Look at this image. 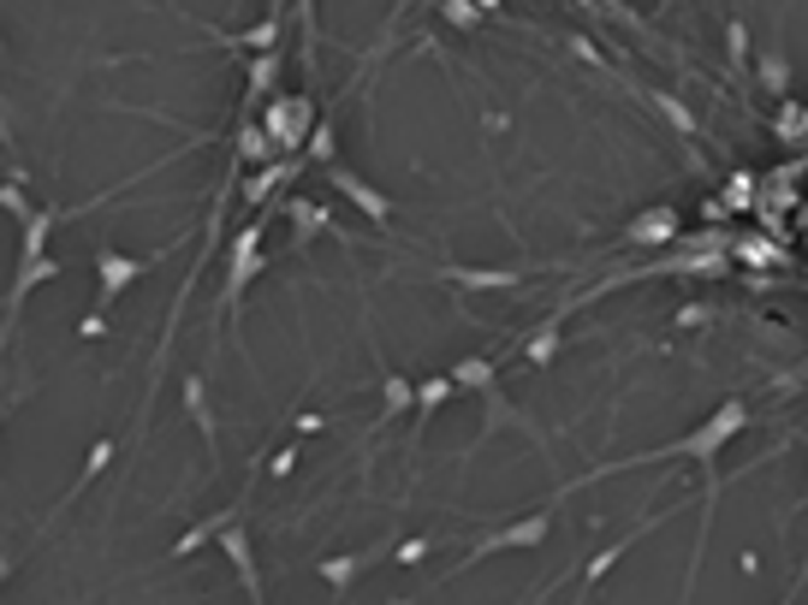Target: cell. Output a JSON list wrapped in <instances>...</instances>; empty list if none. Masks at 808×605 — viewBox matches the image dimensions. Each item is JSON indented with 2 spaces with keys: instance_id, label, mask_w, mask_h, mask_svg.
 I'll return each instance as SVG.
<instances>
[{
  "instance_id": "cell-5",
  "label": "cell",
  "mask_w": 808,
  "mask_h": 605,
  "mask_svg": "<svg viewBox=\"0 0 808 605\" xmlns=\"http://www.w3.org/2000/svg\"><path fill=\"white\" fill-rule=\"evenodd\" d=\"M547 535H553V511H535V516H523V523H511V528H499V535L476 540V552H469L464 564L494 558V552H535V546H547Z\"/></svg>"
},
{
  "instance_id": "cell-6",
  "label": "cell",
  "mask_w": 808,
  "mask_h": 605,
  "mask_svg": "<svg viewBox=\"0 0 808 605\" xmlns=\"http://www.w3.org/2000/svg\"><path fill=\"white\" fill-rule=\"evenodd\" d=\"M328 172V184L340 190V197L351 202V209H363V220H375V226H387L392 220V202H387V190H375L369 179H357V172L351 167H340V160H333V167H321Z\"/></svg>"
},
{
  "instance_id": "cell-33",
  "label": "cell",
  "mask_w": 808,
  "mask_h": 605,
  "mask_svg": "<svg viewBox=\"0 0 808 605\" xmlns=\"http://www.w3.org/2000/svg\"><path fill=\"white\" fill-rule=\"evenodd\" d=\"M78 333H84V338H101V333H108V321H101V309H96V315H84V321H78Z\"/></svg>"
},
{
  "instance_id": "cell-13",
  "label": "cell",
  "mask_w": 808,
  "mask_h": 605,
  "mask_svg": "<svg viewBox=\"0 0 808 605\" xmlns=\"http://www.w3.org/2000/svg\"><path fill=\"white\" fill-rule=\"evenodd\" d=\"M185 410H190V422H197V434H202V446L214 451V439H220V427H214V410H209V386H202V374H185Z\"/></svg>"
},
{
  "instance_id": "cell-29",
  "label": "cell",
  "mask_w": 808,
  "mask_h": 605,
  "mask_svg": "<svg viewBox=\"0 0 808 605\" xmlns=\"http://www.w3.org/2000/svg\"><path fill=\"white\" fill-rule=\"evenodd\" d=\"M0 209H7L12 220H19V226H24V220H31V214H36V202L24 197V190H19V172H12V184H0Z\"/></svg>"
},
{
  "instance_id": "cell-7",
  "label": "cell",
  "mask_w": 808,
  "mask_h": 605,
  "mask_svg": "<svg viewBox=\"0 0 808 605\" xmlns=\"http://www.w3.org/2000/svg\"><path fill=\"white\" fill-rule=\"evenodd\" d=\"M214 546L226 552V564L239 570L244 600H262V570H256V546H250V535H244V516H232V523L214 535Z\"/></svg>"
},
{
  "instance_id": "cell-31",
  "label": "cell",
  "mask_w": 808,
  "mask_h": 605,
  "mask_svg": "<svg viewBox=\"0 0 808 605\" xmlns=\"http://www.w3.org/2000/svg\"><path fill=\"white\" fill-rule=\"evenodd\" d=\"M726 54H731L738 66L749 60V24H743V19H731V24H726Z\"/></svg>"
},
{
  "instance_id": "cell-1",
  "label": "cell",
  "mask_w": 808,
  "mask_h": 605,
  "mask_svg": "<svg viewBox=\"0 0 808 605\" xmlns=\"http://www.w3.org/2000/svg\"><path fill=\"white\" fill-rule=\"evenodd\" d=\"M316 113H310V96H268V108H262V131L274 137V149L298 155L303 137H310Z\"/></svg>"
},
{
  "instance_id": "cell-22",
  "label": "cell",
  "mask_w": 808,
  "mask_h": 605,
  "mask_svg": "<svg viewBox=\"0 0 808 605\" xmlns=\"http://www.w3.org/2000/svg\"><path fill=\"white\" fill-rule=\"evenodd\" d=\"M446 279H458L464 291H494V285H518V268H452Z\"/></svg>"
},
{
  "instance_id": "cell-27",
  "label": "cell",
  "mask_w": 808,
  "mask_h": 605,
  "mask_svg": "<svg viewBox=\"0 0 808 605\" xmlns=\"http://www.w3.org/2000/svg\"><path fill=\"white\" fill-rule=\"evenodd\" d=\"M553 357H560V315H553L547 327H541L535 338H529V362H535V368H547Z\"/></svg>"
},
{
  "instance_id": "cell-30",
  "label": "cell",
  "mask_w": 808,
  "mask_h": 605,
  "mask_svg": "<svg viewBox=\"0 0 808 605\" xmlns=\"http://www.w3.org/2000/svg\"><path fill=\"white\" fill-rule=\"evenodd\" d=\"M773 131H778V137H785V143H797L803 131H808V125H803V108H797V101H785V108H778V125H773Z\"/></svg>"
},
{
  "instance_id": "cell-34",
  "label": "cell",
  "mask_w": 808,
  "mask_h": 605,
  "mask_svg": "<svg viewBox=\"0 0 808 605\" xmlns=\"http://www.w3.org/2000/svg\"><path fill=\"white\" fill-rule=\"evenodd\" d=\"M726 197H731V202H749V179H743V172H731V184H726Z\"/></svg>"
},
{
  "instance_id": "cell-36",
  "label": "cell",
  "mask_w": 808,
  "mask_h": 605,
  "mask_svg": "<svg viewBox=\"0 0 808 605\" xmlns=\"http://www.w3.org/2000/svg\"><path fill=\"white\" fill-rule=\"evenodd\" d=\"M476 7H482V12H506V0H476Z\"/></svg>"
},
{
  "instance_id": "cell-2",
  "label": "cell",
  "mask_w": 808,
  "mask_h": 605,
  "mask_svg": "<svg viewBox=\"0 0 808 605\" xmlns=\"http://www.w3.org/2000/svg\"><path fill=\"white\" fill-rule=\"evenodd\" d=\"M743 422H749V416H743V404H719L713 416L701 422L689 439H678V446H666V451H649V457H642V463H654V457H701V463H708V457H713L719 446H726V439L738 434Z\"/></svg>"
},
{
  "instance_id": "cell-17",
  "label": "cell",
  "mask_w": 808,
  "mask_h": 605,
  "mask_svg": "<svg viewBox=\"0 0 808 605\" xmlns=\"http://www.w3.org/2000/svg\"><path fill=\"white\" fill-rule=\"evenodd\" d=\"M220 42H232V48H250V54L280 48V12H268V19L250 24V31H220Z\"/></svg>"
},
{
  "instance_id": "cell-4",
  "label": "cell",
  "mask_w": 808,
  "mask_h": 605,
  "mask_svg": "<svg viewBox=\"0 0 808 605\" xmlns=\"http://www.w3.org/2000/svg\"><path fill=\"white\" fill-rule=\"evenodd\" d=\"M262 226H268V220H250L239 238H232V268H226V285H220V303L226 309H239L244 285L262 273Z\"/></svg>"
},
{
  "instance_id": "cell-20",
  "label": "cell",
  "mask_w": 808,
  "mask_h": 605,
  "mask_svg": "<svg viewBox=\"0 0 808 605\" xmlns=\"http://www.w3.org/2000/svg\"><path fill=\"white\" fill-rule=\"evenodd\" d=\"M380 404H387L380 416H387V422H399L405 410H417V386H410L405 374H392V368H387V374H380Z\"/></svg>"
},
{
  "instance_id": "cell-32",
  "label": "cell",
  "mask_w": 808,
  "mask_h": 605,
  "mask_svg": "<svg viewBox=\"0 0 808 605\" xmlns=\"http://www.w3.org/2000/svg\"><path fill=\"white\" fill-rule=\"evenodd\" d=\"M422 552H429V540H405L392 558H399V564H422Z\"/></svg>"
},
{
  "instance_id": "cell-28",
  "label": "cell",
  "mask_w": 808,
  "mask_h": 605,
  "mask_svg": "<svg viewBox=\"0 0 808 605\" xmlns=\"http://www.w3.org/2000/svg\"><path fill=\"white\" fill-rule=\"evenodd\" d=\"M440 12H446V24H458V31H476V24L488 19L476 0H440Z\"/></svg>"
},
{
  "instance_id": "cell-18",
  "label": "cell",
  "mask_w": 808,
  "mask_h": 605,
  "mask_svg": "<svg viewBox=\"0 0 808 605\" xmlns=\"http://www.w3.org/2000/svg\"><path fill=\"white\" fill-rule=\"evenodd\" d=\"M286 214H291V226H298V249L328 232V209H321V202H310V197H291Z\"/></svg>"
},
{
  "instance_id": "cell-38",
  "label": "cell",
  "mask_w": 808,
  "mask_h": 605,
  "mask_svg": "<svg viewBox=\"0 0 808 605\" xmlns=\"http://www.w3.org/2000/svg\"><path fill=\"white\" fill-rule=\"evenodd\" d=\"M0 60H7V36H0Z\"/></svg>"
},
{
  "instance_id": "cell-10",
  "label": "cell",
  "mask_w": 808,
  "mask_h": 605,
  "mask_svg": "<svg viewBox=\"0 0 808 605\" xmlns=\"http://www.w3.org/2000/svg\"><path fill=\"white\" fill-rule=\"evenodd\" d=\"M291 172H298V160H262L256 172H244V179H239V197L250 202V209H262V202L274 197V184H286Z\"/></svg>"
},
{
  "instance_id": "cell-24",
  "label": "cell",
  "mask_w": 808,
  "mask_h": 605,
  "mask_svg": "<svg viewBox=\"0 0 808 605\" xmlns=\"http://www.w3.org/2000/svg\"><path fill=\"white\" fill-rule=\"evenodd\" d=\"M755 78H761V90H767V96H790V60H778V54H761Z\"/></svg>"
},
{
  "instance_id": "cell-25",
  "label": "cell",
  "mask_w": 808,
  "mask_h": 605,
  "mask_svg": "<svg viewBox=\"0 0 808 605\" xmlns=\"http://www.w3.org/2000/svg\"><path fill=\"white\" fill-rule=\"evenodd\" d=\"M649 101L660 108V120H666L672 131H684V137H689V131H696V113H689V108H684V101L672 96V90H649Z\"/></svg>"
},
{
  "instance_id": "cell-11",
  "label": "cell",
  "mask_w": 808,
  "mask_h": 605,
  "mask_svg": "<svg viewBox=\"0 0 808 605\" xmlns=\"http://www.w3.org/2000/svg\"><path fill=\"white\" fill-rule=\"evenodd\" d=\"M60 209H36L31 220H24V238H19V261H36V256H48V238H54V226H60Z\"/></svg>"
},
{
  "instance_id": "cell-15",
  "label": "cell",
  "mask_w": 808,
  "mask_h": 605,
  "mask_svg": "<svg viewBox=\"0 0 808 605\" xmlns=\"http://www.w3.org/2000/svg\"><path fill=\"white\" fill-rule=\"evenodd\" d=\"M666 238H678V214L672 209H649L630 220V244H666Z\"/></svg>"
},
{
  "instance_id": "cell-12",
  "label": "cell",
  "mask_w": 808,
  "mask_h": 605,
  "mask_svg": "<svg viewBox=\"0 0 808 605\" xmlns=\"http://www.w3.org/2000/svg\"><path fill=\"white\" fill-rule=\"evenodd\" d=\"M232 516H244V511H239V505H226V511H220V516H202L197 528H185V535H179V540L167 546V558H190V552H202V546H209V540L220 535V528L232 523Z\"/></svg>"
},
{
  "instance_id": "cell-26",
  "label": "cell",
  "mask_w": 808,
  "mask_h": 605,
  "mask_svg": "<svg viewBox=\"0 0 808 605\" xmlns=\"http://www.w3.org/2000/svg\"><path fill=\"white\" fill-rule=\"evenodd\" d=\"M303 149H310L316 167H333V160H340V131H333V125H316L310 137H303Z\"/></svg>"
},
{
  "instance_id": "cell-8",
  "label": "cell",
  "mask_w": 808,
  "mask_h": 605,
  "mask_svg": "<svg viewBox=\"0 0 808 605\" xmlns=\"http://www.w3.org/2000/svg\"><path fill=\"white\" fill-rule=\"evenodd\" d=\"M48 279H60V261H54V256L19 261V273H12V291H7V327H0V350H7V338H12V321H19L24 298H31L36 285H48Z\"/></svg>"
},
{
  "instance_id": "cell-23",
  "label": "cell",
  "mask_w": 808,
  "mask_h": 605,
  "mask_svg": "<svg viewBox=\"0 0 808 605\" xmlns=\"http://www.w3.org/2000/svg\"><path fill=\"white\" fill-rule=\"evenodd\" d=\"M239 160L244 167H262V160H274V137L262 125H239Z\"/></svg>"
},
{
  "instance_id": "cell-14",
  "label": "cell",
  "mask_w": 808,
  "mask_h": 605,
  "mask_svg": "<svg viewBox=\"0 0 808 605\" xmlns=\"http://www.w3.org/2000/svg\"><path fill=\"white\" fill-rule=\"evenodd\" d=\"M113 457H120V446H113V439H96V446H90V457H84V475L78 481H71L66 486V498H60V511H71V498H84V493H90V481L101 475V469H108L113 463Z\"/></svg>"
},
{
  "instance_id": "cell-35",
  "label": "cell",
  "mask_w": 808,
  "mask_h": 605,
  "mask_svg": "<svg viewBox=\"0 0 808 605\" xmlns=\"http://www.w3.org/2000/svg\"><path fill=\"white\" fill-rule=\"evenodd\" d=\"M12 570H19V558H12V552H7V546H0V582H7V575H12Z\"/></svg>"
},
{
  "instance_id": "cell-9",
  "label": "cell",
  "mask_w": 808,
  "mask_h": 605,
  "mask_svg": "<svg viewBox=\"0 0 808 605\" xmlns=\"http://www.w3.org/2000/svg\"><path fill=\"white\" fill-rule=\"evenodd\" d=\"M380 552H392V546H369V552H340V558H321V564H316V575L333 587V594H351V582H357V575L369 570Z\"/></svg>"
},
{
  "instance_id": "cell-21",
  "label": "cell",
  "mask_w": 808,
  "mask_h": 605,
  "mask_svg": "<svg viewBox=\"0 0 808 605\" xmlns=\"http://www.w3.org/2000/svg\"><path fill=\"white\" fill-rule=\"evenodd\" d=\"M452 392H458V386H452V374H429V380H422V386H417V422L440 416V410L452 404Z\"/></svg>"
},
{
  "instance_id": "cell-19",
  "label": "cell",
  "mask_w": 808,
  "mask_h": 605,
  "mask_svg": "<svg viewBox=\"0 0 808 605\" xmlns=\"http://www.w3.org/2000/svg\"><path fill=\"white\" fill-rule=\"evenodd\" d=\"M244 78H250V101L274 96V78H280V48H262V54H250Z\"/></svg>"
},
{
  "instance_id": "cell-37",
  "label": "cell",
  "mask_w": 808,
  "mask_h": 605,
  "mask_svg": "<svg viewBox=\"0 0 808 605\" xmlns=\"http://www.w3.org/2000/svg\"><path fill=\"white\" fill-rule=\"evenodd\" d=\"M577 7H589V12H600V7H612V0H577Z\"/></svg>"
},
{
  "instance_id": "cell-16",
  "label": "cell",
  "mask_w": 808,
  "mask_h": 605,
  "mask_svg": "<svg viewBox=\"0 0 808 605\" xmlns=\"http://www.w3.org/2000/svg\"><path fill=\"white\" fill-rule=\"evenodd\" d=\"M452 386L458 392H488V386H499V368L488 362V357H464V362H452Z\"/></svg>"
},
{
  "instance_id": "cell-3",
  "label": "cell",
  "mask_w": 808,
  "mask_h": 605,
  "mask_svg": "<svg viewBox=\"0 0 808 605\" xmlns=\"http://www.w3.org/2000/svg\"><path fill=\"white\" fill-rule=\"evenodd\" d=\"M155 261H161V256H120V249H96V309H101V315H108L113 298L137 285V279L155 268Z\"/></svg>"
}]
</instances>
